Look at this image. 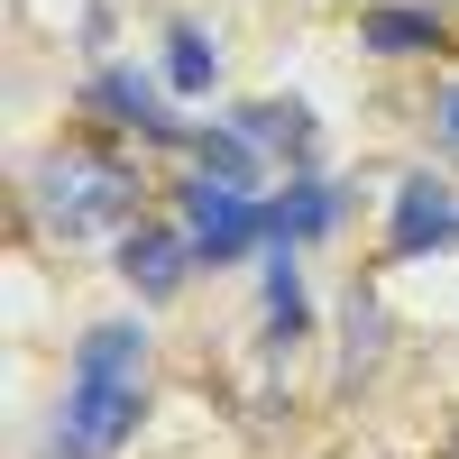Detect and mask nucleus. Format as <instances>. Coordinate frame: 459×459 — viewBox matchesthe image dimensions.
<instances>
[{
  "mask_svg": "<svg viewBox=\"0 0 459 459\" xmlns=\"http://www.w3.org/2000/svg\"><path fill=\"white\" fill-rule=\"evenodd\" d=\"M138 413H147V331L138 322H92L83 350H74L47 459H110L138 432Z\"/></svg>",
  "mask_w": 459,
  "mask_h": 459,
  "instance_id": "f257e3e1",
  "label": "nucleus"
},
{
  "mask_svg": "<svg viewBox=\"0 0 459 459\" xmlns=\"http://www.w3.org/2000/svg\"><path fill=\"white\" fill-rule=\"evenodd\" d=\"M28 203L74 248V239H101V230H120L138 212V175L120 157H101V147H56V157L28 175Z\"/></svg>",
  "mask_w": 459,
  "mask_h": 459,
  "instance_id": "f03ea898",
  "label": "nucleus"
},
{
  "mask_svg": "<svg viewBox=\"0 0 459 459\" xmlns=\"http://www.w3.org/2000/svg\"><path fill=\"white\" fill-rule=\"evenodd\" d=\"M184 230H194V248L212 266H230L248 239H266V203L248 194V184H230V175H203L194 194H184Z\"/></svg>",
  "mask_w": 459,
  "mask_h": 459,
  "instance_id": "7ed1b4c3",
  "label": "nucleus"
},
{
  "mask_svg": "<svg viewBox=\"0 0 459 459\" xmlns=\"http://www.w3.org/2000/svg\"><path fill=\"white\" fill-rule=\"evenodd\" d=\"M386 239L413 257V248H459V194L441 175H404L395 184V212H386Z\"/></svg>",
  "mask_w": 459,
  "mask_h": 459,
  "instance_id": "20e7f679",
  "label": "nucleus"
},
{
  "mask_svg": "<svg viewBox=\"0 0 459 459\" xmlns=\"http://www.w3.org/2000/svg\"><path fill=\"white\" fill-rule=\"evenodd\" d=\"M203 248H194V230H129V248H120V276L147 294V303H166L175 285H184V266H194Z\"/></svg>",
  "mask_w": 459,
  "mask_h": 459,
  "instance_id": "39448f33",
  "label": "nucleus"
},
{
  "mask_svg": "<svg viewBox=\"0 0 459 459\" xmlns=\"http://www.w3.org/2000/svg\"><path fill=\"white\" fill-rule=\"evenodd\" d=\"M239 129L266 147V157H285V166L313 157V110H303V101H248V110H239Z\"/></svg>",
  "mask_w": 459,
  "mask_h": 459,
  "instance_id": "423d86ee",
  "label": "nucleus"
},
{
  "mask_svg": "<svg viewBox=\"0 0 459 459\" xmlns=\"http://www.w3.org/2000/svg\"><path fill=\"white\" fill-rule=\"evenodd\" d=\"M331 221H340V194H331V184H294L285 203H266V239L294 248V239H322Z\"/></svg>",
  "mask_w": 459,
  "mask_h": 459,
  "instance_id": "0eeeda50",
  "label": "nucleus"
},
{
  "mask_svg": "<svg viewBox=\"0 0 459 459\" xmlns=\"http://www.w3.org/2000/svg\"><path fill=\"white\" fill-rule=\"evenodd\" d=\"M359 37H368L377 56H423V47H441V19L432 10H368Z\"/></svg>",
  "mask_w": 459,
  "mask_h": 459,
  "instance_id": "6e6552de",
  "label": "nucleus"
},
{
  "mask_svg": "<svg viewBox=\"0 0 459 459\" xmlns=\"http://www.w3.org/2000/svg\"><path fill=\"white\" fill-rule=\"evenodd\" d=\"M101 110H120V120H138L147 138H184V120H166V101L138 83V74H101Z\"/></svg>",
  "mask_w": 459,
  "mask_h": 459,
  "instance_id": "1a4fd4ad",
  "label": "nucleus"
},
{
  "mask_svg": "<svg viewBox=\"0 0 459 459\" xmlns=\"http://www.w3.org/2000/svg\"><path fill=\"white\" fill-rule=\"evenodd\" d=\"M212 74H221L212 37H203V28H175V37H166V83H175V92H212Z\"/></svg>",
  "mask_w": 459,
  "mask_h": 459,
  "instance_id": "9d476101",
  "label": "nucleus"
},
{
  "mask_svg": "<svg viewBox=\"0 0 459 459\" xmlns=\"http://www.w3.org/2000/svg\"><path fill=\"white\" fill-rule=\"evenodd\" d=\"M266 313H276V340H294L303 322H313V313H303V276H294L285 248H276V266H266Z\"/></svg>",
  "mask_w": 459,
  "mask_h": 459,
  "instance_id": "9b49d317",
  "label": "nucleus"
},
{
  "mask_svg": "<svg viewBox=\"0 0 459 459\" xmlns=\"http://www.w3.org/2000/svg\"><path fill=\"white\" fill-rule=\"evenodd\" d=\"M432 138H441V157L459 166V83H450V92L432 101Z\"/></svg>",
  "mask_w": 459,
  "mask_h": 459,
  "instance_id": "f8f14e48",
  "label": "nucleus"
}]
</instances>
